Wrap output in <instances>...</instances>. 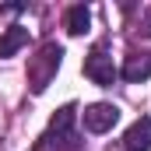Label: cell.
<instances>
[{"label":"cell","instance_id":"cell-4","mask_svg":"<svg viewBox=\"0 0 151 151\" xmlns=\"http://www.w3.org/2000/svg\"><path fill=\"white\" fill-rule=\"evenodd\" d=\"M74 116H77V106L74 102H67L60 113L49 119V134L42 137V141H60V144H74V134H70V127H74Z\"/></svg>","mask_w":151,"mask_h":151},{"label":"cell","instance_id":"cell-3","mask_svg":"<svg viewBox=\"0 0 151 151\" xmlns=\"http://www.w3.org/2000/svg\"><path fill=\"white\" fill-rule=\"evenodd\" d=\"M116 119H119V109H116L113 102H91V106L84 109V130L106 134V130L116 127Z\"/></svg>","mask_w":151,"mask_h":151},{"label":"cell","instance_id":"cell-7","mask_svg":"<svg viewBox=\"0 0 151 151\" xmlns=\"http://www.w3.org/2000/svg\"><path fill=\"white\" fill-rule=\"evenodd\" d=\"M28 42V28H21V25H11L4 35H0V56H14L21 46Z\"/></svg>","mask_w":151,"mask_h":151},{"label":"cell","instance_id":"cell-6","mask_svg":"<svg viewBox=\"0 0 151 151\" xmlns=\"http://www.w3.org/2000/svg\"><path fill=\"white\" fill-rule=\"evenodd\" d=\"M119 77L130 81V84L148 81V77H151V53H134V56H127V63H123Z\"/></svg>","mask_w":151,"mask_h":151},{"label":"cell","instance_id":"cell-8","mask_svg":"<svg viewBox=\"0 0 151 151\" xmlns=\"http://www.w3.org/2000/svg\"><path fill=\"white\" fill-rule=\"evenodd\" d=\"M91 28V11L84 7V4H74L70 11H67V32L70 35H84Z\"/></svg>","mask_w":151,"mask_h":151},{"label":"cell","instance_id":"cell-2","mask_svg":"<svg viewBox=\"0 0 151 151\" xmlns=\"http://www.w3.org/2000/svg\"><path fill=\"white\" fill-rule=\"evenodd\" d=\"M84 77L95 81L99 88H113V81L119 77V70H116L113 56L106 53V46H95V49L84 56Z\"/></svg>","mask_w":151,"mask_h":151},{"label":"cell","instance_id":"cell-9","mask_svg":"<svg viewBox=\"0 0 151 151\" xmlns=\"http://www.w3.org/2000/svg\"><path fill=\"white\" fill-rule=\"evenodd\" d=\"M141 32H144V35L151 39V14H148V21H144V28H141Z\"/></svg>","mask_w":151,"mask_h":151},{"label":"cell","instance_id":"cell-5","mask_svg":"<svg viewBox=\"0 0 151 151\" xmlns=\"http://www.w3.org/2000/svg\"><path fill=\"white\" fill-rule=\"evenodd\" d=\"M123 148L127 151H148L151 148V116H141V119L123 134Z\"/></svg>","mask_w":151,"mask_h":151},{"label":"cell","instance_id":"cell-1","mask_svg":"<svg viewBox=\"0 0 151 151\" xmlns=\"http://www.w3.org/2000/svg\"><path fill=\"white\" fill-rule=\"evenodd\" d=\"M60 60H63V49H60L56 42H46V46L39 49V56H32V63H28V84H32L35 95H42V91L49 88V81L60 70Z\"/></svg>","mask_w":151,"mask_h":151}]
</instances>
